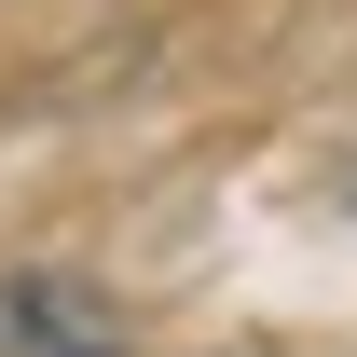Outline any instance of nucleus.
<instances>
[{
  "label": "nucleus",
  "instance_id": "nucleus-1",
  "mask_svg": "<svg viewBox=\"0 0 357 357\" xmlns=\"http://www.w3.org/2000/svg\"><path fill=\"white\" fill-rule=\"evenodd\" d=\"M0 357H124V316L96 303L83 275L14 261V275H0Z\"/></svg>",
  "mask_w": 357,
  "mask_h": 357
}]
</instances>
